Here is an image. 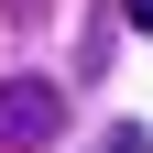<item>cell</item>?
<instances>
[{"instance_id": "obj_1", "label": "cell", "mask_w": 153, "mask_h": 153, "mask_svg": "<svg viewBox=\"0 0 153 153\" xmlns=\"http://www.w3.org/2000/svg\"><path fill=\"white\" fill-rule=\"evenodd\" d=\"M55 131H66V99L44 76H0V153H44Z\"/></svg>"}, {"instance_id": "obj_2", "label": "cell", "mask_w": 153, "mask_h": 153, "mask_svg": "<svg viewBox=\"0 0 153 153\" xmlns=\"http://www.w3.org/2000/svg\"><path fill=\"white\" fill-rule=\"evenodd\" d=\"M0 11H11V22H44V0H0Z\"/></svg>"}, {"instance_id": "obj_3", "label": "cell", "mask_w": 153, "mask_h": 153, "mask_svg": "<svg viewBox=\"0 0 153 153\" xmlns=\"http://www.w3.org/2000/svg\"><path fill=\"white\" fill-rule=\"evenodd\" d=\"M120 11H131V33H153V0H120Z\"/></svg>"}, {"instance_id": "obj_4", "label": "cell", "mask_w": 153, "mask_h": 153, "mask_svg": "<svg viewBox=\"0 0 153 153\" xmlns=\"http://www.w3.org/2000/svg\"><path fill=\"white\" fill-rule=\"evenodd\" d=\"M99 153H142V131H109V142H99Z\"/></svg>"}]
</instances>
